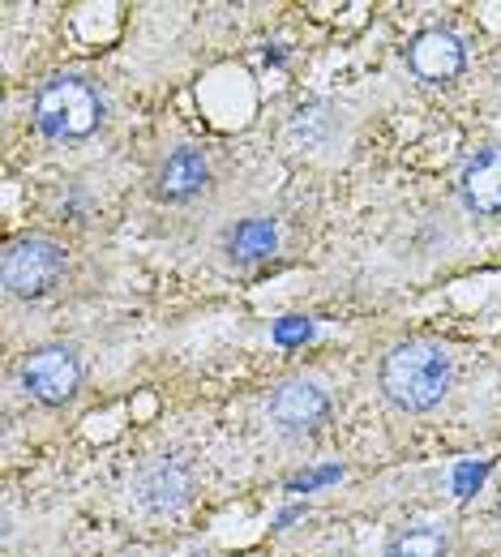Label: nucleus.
<instances>
[{
    "mask_svg": "<svg viewBox=\"0 0 501 557\" xmlns=\"http://www.w3.org/2000/svg\"><path fill=\"white\" fill-rule=\"evenodd\" d=\"M381 391L403 412H429L450 391V356L437 344H399L381 360Z\"/></svg>",
    "mask_w": 501,
    "mask_h": 557,
    "instance_id": "obj_1",
    "label": "nucleus"
},
{
    "mask_svg": "<svg viewBox=\"0 0 501 557\" xmlns=\"http://www.w3.org/2000/svg\"><path fill=\"white\" fill-rule=\"evenodd\" d=\"M103 95L86 77H52L35 95V125L52 141H82L103 125Z\"/></svg>",
    "mask_w": 501,
    "mask_h": 557,
    "instance_id": "obj_2",
    "label": "nucleus"
},
{
    "mask_svg": "<svg viewBox=\"0 0 501 557\" xmlns=\"http://www.w3.org/2000/svg\"><path fill=\"white\" fill-rule=\"evenodd\" d=\"M61 275H65V249L57 240H43V236H22L0 258V283H4V292L9 296H22V300L48 296Z\"/></svg>",
    "mask_w": 501,
    "mask_h": 557,
    "instance_id": "obj_3",
    "label": "nucleus"
},
{
    "mask_svg": "<svg viewBox=\"0 0 501 557\" xmlns=\"http://www.w3.org/2000/svg\"><path fill=\"white\" fill-rule=\"evenodd\" d=\"M22 386H26V395L35 404L61 408L82 386V364H77V356L70 348H57V344L52 348H35L22 364Z\"/></svg>",
    "mask_w": 501,
    "mask_h": 557,
    "instance_id": "obj_4",
    "label": "nucleus"
},
{
    "mask_svg": "<svg viewBox=\"0 0 501 557\" xmlns=\"http://www.w3.org/2000/svg\"><path fill=\"white\" fill-rule=\"evenodd\" d=\"M330 417V399L317 382H284L275 395H271V420L284 429V433H313L322 420Z\"/></svg>",
    "mask_w": 501,
    "mask_h": 557,
    "instance_id": "obj_5",
    "label": "nucleus"
},
{
    "mask_svg": "<svg viewBox=\"0 0 501 557\" xmlns=\"http://www.w3.org/2000/svg\"><path fill=\"white\" fill-rule=\"evenodd\" d=\"M408 65L421 82H433V86H446L454 82L463 65H467V52H463V39L450 35V30H425L416 35V44L408 48Z\"/></svg>",
    "mask_w": 501,
    "mask_h": 557,
    "instance_id": "obj_6",
    "label": "nucleus"
},
{
    "mask_svg": "<svg viewBox=\"0 0 501 557\" xmlns=\"http://www.w3.org/2000/svg\"><path fill=\"white\" fill-rule=\"evenodd\" d=\"M459 198L472 214H501V146L480 150L463 176H459Z\"/></svg>",
    "mask_w": 501,
    "mask_h": 557,
    "instance_id": "obj_7",
    "label": "nucleus"
},
{
    "mask_svg": "<svg viewBox=\"0 0 501 557\" xmlns=\"http://www.w3.org/2000/svg\"><path fill=\"white\" fill-rule=\"evenodd\" d=\"M189 488H193V476L180 459H159L142 468V476L134 481V493L146 510H176L189 497Z\"/></svg>",
    "mask_w": 501,
    "mask_h": 557,
    "instance_id": "obj_8",
    "label": "nucleus"
},
{
    "mask_svg": "<svg viewBox=\"0 0 501 557\" xmlns=\"http://www.w3.org/2000/svg\"><path fill=\"white\" fill-rule=\"evenodd\" d=\"M206 185H211V163H206L202 150L185 146V150L167 154V163L159 168V198H167V202H189Z\"/></svg>",
    "mask_w": 501,
    "mask_h": 557,
    "instance_id": "obj_9",
    "label": "nucleus"
},
{
    "mask_svg": "<svg viewBox=\"0 0 501 557\" xmlns=\"http://www.w3.org/2000/svg\"><path fill=\"white\" fill-rule=\"evenodd\" d=\"M279 249V227L271 219H245L227 232V253L231 262L240 267H253V262H266L271 253Z\"/></svg>",
    "mask_w": 501,
    "mask_h": 557,
    "instance_id": "obj_10",
    "label": "nucleus"
},
{
    "mask_svg": "<svg viewBox=\"0 0 501 557\" xmlns=\"http://www.w3.org/2000/svg\"><path fill=\"white\" fill-rule=\"evenodd\" d=\"M446 549H450V541H446L441 528L416 523V528H403V532L390 536L386 557H446Z\"/></svg>",
    "mask_w": 501,
    "mask_h": 557,
    "instance_id": "obj_11",
    "label": "nucleus"
}]
</instances>
